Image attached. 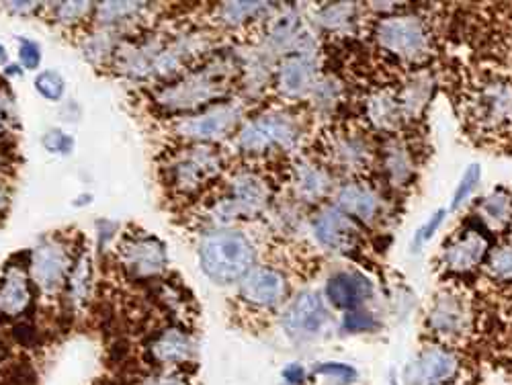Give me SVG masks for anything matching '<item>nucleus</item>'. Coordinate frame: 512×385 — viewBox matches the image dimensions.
<instances>
[{
    "instance_id": "obj_1",
    "label": "nucleus",
    "mask_w": 512,
    "mask_h": 385,
    "mask_svg": "<svg viewBox=\"0 0 512 385\" xmlns=\"http://www.w3.org/2000/svg\"><path fill=\"white\" fill-rule=\"evenodd\" d=\"M254 259V244L242 232L218 230L205 234L199 244V265L218 285L242 281L252 271Z\"/></svg>"
},
{
    "instance_id": "obj_2",
    "label": "nucleus",
    "mask_w": 512,
    "mask_h": 385,
    "mask_svg": "<svg viewBox=\"0 0 512 385\" xmlns=\"http://www.w3.org/2000/svg\"><path fill=\"white\" fill-rule=\"evenodd\" d=\"M230 74L232 66L228 62H211L162 89L158 93V105L168 111H191L211 105V101H218L228 93Z\"/></svg>"
},
{
    "instance_id": "obj_3",
    "label": "nucleus",
    "mask_w": 512,
    "mask_h": 385,
    "mask_svg": "<svg viewBox=\"0 0 512 385\" xmlns=\"http://www.w3.org/2000/svg\"><path fill=\"white\" fill-rule=\"evenodd\" d=\"M375 39L383 52L408 62L426 58L431 50V31L414 15L383 17L375 27Z\"/></svg>"
},
{
    "instance_id": "obj_4",
    "label": "nucleus",
    "mask_w": 512,
    "mask_h": 385,
    "mask_svg": "<svg viewBox=\"0 0 512 385\" xmlns=\"http://www.w3.org/2000/svg\"><path fill=\"white\" fill-rule=\"evenodd\" d=\"M300 142V125L287 113H267L248 121L238 134V148L248 156L291 150Z\"/></svg>"
},
{
    "instance_id": "obj_5",
    "label": "nucleus",
    "mask_w": 512,
    "mask_h": 385,
    "mask_svg": "<svg viewBox=\"0 0 512 385\" xmlns=\"http://www.w3.org/2000/svg\"><path fill=\"white\" fill-rule=\"evenodd\" d=\"M222 170V156L216 148L207 144H197L179 152L173 160L164 166L166 183L181 191L193 193L199 191L205 183L216 179Z\"/></svg>"
},
{
    "instance_id": "obj_6",
    "label": "nucleus",
    "mask_w": 512,
    "mask_h": 385,
    "mask_svg": "<svg viewBox=\"0 0 512 385\" xmlns=\"http://www.w3.org/2000/svg\"><path fill=\"white\" fill-rule=\"evenodd\" d=\"M240 119L242 109L236 103H216L197 115L181 119L177 123V136L197 144H209L232 134Z\"/></svg>"
},
{
    "instance_id": "obj_7",
    "label": "nucleus",
    "mask_w": 512,
    "mask_h": 385,
    "mask_svg": "<svg viewBox=\"0 0 512 385\" xmlns=\"http://www.w3.org/2000/svg\"><path fill=\"white\" fill-rule=\"evenodd\" d=\"M461 373L459 357L441 345H426L406 365L404 385H451Z\"/></svg>"
},
{
    "instance_id": "obj_8",
    "label": "nucleus",
    "mask_w": 512,
    "mask_h": 385,
    "mask_svg": "<svg viewBox=\"0 0 512 385\" xmlns=\"http://www.w3.org/2000/svg\"><path fill=\"white\" fill-rule=\"evenodd\" d=\"M330 314L324 299L316 291H304L297 295L285 310L281 324L285 334L295 342H308L318 338L328 326Z\"/></svg>"
},
{
    "instance_id": "obj_9",
    "label": "nucleus",
    "mask_w": 512,
    "mask_h": 385,
    "mask_svg": "<svg viewBox=\"0 0 512 385\" xmlns=\"http://www.w3.org/2000/svg\"><path fill=\"white\" fill-rule=\"evenodd\" d=\"M469 113L484 132H500L512 125V84L498 78L486 82L472 97Z\"/></svg>"
},
{
    "instance_id": "obj_10",
    "label": "nucleus",
    "mask_w": 512,
    "mask_h": 385,
    "mask_svg": "<svg viewBox=\"0 0 512 385\" xmlns=\"http://www.w3.org/2000/svg\"><path fill=\"white\" fill-rule=\"evenodd\" d=\"M426 326L445 342L461 340L472 330V310H469L467 299L457 291L439 293L429 308Z\"/></svg>"
},
{
    "instance_id": "obj_11",
    "label": "nucleus",
    "mask_w": 512,
    "mask_h": 385,
    "mask_svg": "<svg viewBox=\"0 0 512 385\" xmlns=\"http://www.w3.org/2000/svg\"><path fill=\"white\" fill-rule=\"evenodd\" d=\"M70 269L72 259L68 254V248L60 240H41V244L31 250L29 271L39 289H44L48 293L58 291L70 277Z\"/></svg>"
},
{
    "instance_id": "obj_12",
    "label": "nucleus",
    "mask_w": 512,
    "mask_h": 385,
    "mask_svg": "<svg viewBox=\"0 0 512 385\" xmlns=\"http://www.w3.org/2000/svg\"><path fill=\"white\" fill-rule=\"evenodd\" d=\"M119 256L123 269L138 279L160 275L168 265L166 248L154 236H136L125 240L121 244Z\"/></svg>"
},
{
    "instance_id": "obj_13",
    "label": "nucleus",
    "mask_w": 512,
    "mask_h": 385,
    "mask_svg": "<svg viewBox=\"0 0 512 385\" xmlns=\"http://www.w3.org/2000/svg\"><path fill=\"white\" fill-rule=\"evenodd\" d=\"M312 234L322 248L330 252H347L355 246L359 230L345 211L332 205L316 213L312 220Z\"/></svg>"
},
{
    "instance_id": "obj_14",
    "label": "nucleus",
    "mask_w": 512,
    "mask_h": 385,
    "mask_svg": "<svg viewBox=\"0 0 512 385\" xmlns=\"http://www.w3.org/2000/svg\"><path fill=\"white\" fill-rule=\"evenodd\" d=\"M240 295L254 308H275L287 295V279L273 267L252 269L240 281Z\"/></svg>"
},
{
    "instance_id": "obj_15",
    "label": "nucleus",
    "mask_w": 512,
    "mask_h": 385,
    "mask_svg": "<svg viewBox=\"0 0 512 385\" xmlns=\"http://www.w3.org/2000/svg\"><path fill=\"white\" fill-rule=\"evenodd\" d=\"M316 60L312 54H287L277 72L279 91L285 99H304L316 89Z\"/></svg>"
},
{
    "instance_id": "obj_16",
    "label": "nucleus",
    "mask_w": 512,
    "mask_h": 385,
    "mask_svg": "<svg viewBox=\"0 0 512 385\" xmlns=\"http://www.w3.org/2000/svg\"><path fill=\"white\" fill-rule=\"evenodd\" d=\"M371 297L373 283L359 271H338L326 283V299L338 310H361Z\"/></svg>"
},
{
    "instance_id": "obj_17",
    "label": "nucleus",
    "mask_w": 512,
    "mask_h": 385,
    "mask_svg": "<svg viewBox=\"0 0 512 385\" xmlns=\"http://www.w3.org/2000/svg\"><path fill=\"white\" fill-rule=\"evenodd\" d=\"M490 254V244L480 232H463L443 250V265L453 273H469L478 269Z\"/></svg>"
},
{
    "instance_id": "obj_18",
    "label": "nucleus",
    "mask_w": 512,
    "mask_h": 385,
    "mask_svg": "<svg viewBox=\"0 0 512 385\" xmlns=\"http://www.w3.org/2000/svg\"><path fill=\"white\" fill-rule=\"evenodd\" d=\"M269 185L265 183L263 177L256 173H250V170H244V173H238L232 183H230V197L228 201L234 205L238 218L246 216H259L267 209L269 203Z\"/></svg>"
},
{
    "instance_id": "obj_19",
    "label": "nucleus",
    "mask_w": 512,
    "mask_h": 385,
    "mask_svg": "<svg viewBox=\"0 0 512 385\" xmlns=\"http://www.w3.org/2000/svg\"><path fill=\"white\" fill-rule=\"evenodd\" d=\"M336 207L345 211L351 220L371 224L379 218L381 199L365 183H347L336 193Z\"/></svg>"
},
{
    "instance_id": "obj_20",
    "label": "nucleus",
    "mask_w": 512,
    "mask_h": 385,
    "mask_svg": "<svg viewBox=\"0 0 512 385\" xmlns=\"http://www.w3.org/2000/svg\"><path fill=\"white\" fill-rule=\"evenodd\" d=\"M148 351L158 367H179L193 357V340L181 328H166L152 340Z\"/></svg>"
},
{
    "instance_id": "obj_21",
    "label": "nucleus",
    "mask_w": 512,
    "mask_h": 385,
    "mask_svg": "<svg viewBox=\"0 0 512 385\" xmlns=\"http://www.w3.org/2000/svg\"><path fill=\"white\" fill-rule=\"evenodd\" d=\"M295 195L306 203H316L332 189V177L328 170L314 160H300L293 166Z\"/></svg>"
},
{
    "instance_id": "obj_22",
    "label": "nucleus",
    "mask_w": 512,
    "mask_h": 385,
    "mask_svg": "<svg viewBox=\"0 0 512 385\" xmlns=\"http://www.w3.org/2000/svg\"><path fill=\"white\" fill-rule=\"evenodd\" d=\"M31 304V287L27 275L11 267L0 281V316L15 318L21 316Z\"/></svg>"
},
{
    "instance_id": "obj_23",
    "label": "nucleus",
    "mask_w": 512,
    "mask_h": 385,
    "mask_svg": "<svg viewBox=\"0 0 512 385\" xmlns=\"http://www.w3.org/2000/svg\"><path fill=\"white\" fill-rule=\"evenodd\" d=\"M330 160L345 170H361L369 164L371 152L367 142L357 134H336L330 144Z\"/></svg>"
},
{
    "instance_id": "obj_24",
    "label": "nucleus",
    "mask_w": 512,
    "mask_h": 385,
    "mask_svg": "<svg viewBox=\"0 0 512 385\" xmlns=\"http://www.w3.org/2000/svg\"><path fill=\"white\" fill-rule=\"evenodd\" d=\"M383 170L394 187H406L414 177V162L410 150L394 140L383 150Z\"/></svg>"
},
{
    "instance_id": "obj_25",
    "label": "nucleus",
    "mask_w": 512,
    "mask_h": 385,
    "mask_svg": "<svg viewBox=\"0 0 512 385\" xmlns=\"http://www.w3.org/2000/svg\"><path fill=\"white\" fill-rule=\"evenodd\" d=\"M367 115L379 130H396L404 119L398 95H392L388 91H379L367 101Z\"/></svg>"
},
{
    "instance_id": "obj_26",
    "label": "nucleus",
    "mask_w": 512,
    "mask_h": 385,
    "mask_svg": "<svg viewBox=\"0 0 512 385\" xmlns=\"http://www.w3.org/2000/svg\"><path fill=\"white\" fill-rule=\"evenodd\" d=\"M431 87L433 80L426 74H418L406 84L404 91L398 95L404 117H416L424 109L426 101L431 97Z\"/></svg>"
},
{
    "instance_id": "obj_27",
    "label": "nucleus",
    "mask_w": 512,
    "mask_h": 385,
    "mask_svg": "<svg viewBox=\"0 0 512 385\" xmlns=\"http://www.w3.org/2000/svg\"><path fill=\"white\" fill-rule=\"evenodd\" d=\"M480 213H482V220L484 222L500 228L512 216V201H510V197L506 193L496 191V193L488 195L486 199H482Z\"/></svg>"
},
{
    "instance_id": "obj_28",
    "label": "nucleus",
    "mask_w": 512,
    "mask_h": 385,
    "mask_svg": "<svg viewBox=\"0 0 512 385\" xmlns=\"http://www.w3.org/2000/svg\"><path fill=\"white\" fill-rule=\"evenodd\" d=\"M269 9L271 7L267 3H224L220 7V19L230 27H238L267 13Z\"/></svg>"
},
{
    "instance_id": "obj_29",
    "label": "nucleus",
    "mask_w": 512,
    "mask_h": 385,
    "mask_svg": "<svg viewBox=\"0 0 512 385\" xmlns=\"http://www.w3.org/2000/svg\"><path fill=\"white\" fill-rule=\"evenodd\" d=\"M312 373L316 377H324L328 381H332L334 385H353L359 379V371L343 361H322L316 363Z\"/></svg>"
},
{
    "instance_id": "obj_30",
    "label": "nucleus",
    "mask_w": 512,
    "mask_h": 385,
    "mask_svg": "<svg viewBox=\"0 0 512 385\" xmlns=\"http://www.w3.org/2000/svg\"><path fill=\"white\" fill-rule=\"evenodd\" d=\"M355 19V5L353 3H336L326 5L318 11L316 23L326 29H343Z\"/></svg>"
},
{
    "instance_id": "obj_31",
    "label": "nucleus",
    "mask_w": 512,
    "mask_h": 385,
    "mask_svg": "<svg viewBox=\"0 0 512 385\" xmlns=\"http://www.w3.org/2000/svg\"><path fill=\"white\" fill-rule=\"evenodd\" d=\"M482 183V166L480 164H469L465 168L463 177L459 179L455 193H453V201H451V209H459L467 203V199L476 193V189Z\"/></svg>"
},
{
    "instance_id": "obj_32",
    "label": "nucleus",
    "mask_w": 512,
    "mask_h": 385,
    "mask_svg": "<svg viewBox=\"0 0 512 385\" xmlns=\"http://www.w3.org/2000/svg\"><path fill=\"white\" fill-rule=\"evenodd\" d=\"M35 91L46 101L58 103L66 93V80L56 70H44V72H39L35 78Z\"/></svg>"
},
{
    "instance_id": "obj_33",
    "label": "nucleus",
    "mask_w": 512,
    "mask_h": 385,
    "mask_svg": "<svg viewBox=\"0 0 512 385\" xmlns=\"http://www.w3.org/2000/svg\"><path fill=\"white\" fill-rule=\"evenodd\" d=\"M89 283H91V259H89L87 254H82L80 259L76 261V265H74V271L68 277L70 293L74 295L76 302H82V299H87Z\"/></svg>"
},
{
    "instance_id": "obj_34",
    "label": "nucleus",
    "mask_w": 512,
    "mask_h": 385,
    "mask_svg": "<svg viewBox=\"0 0 512 385\" xmlns=\"http://www.w3.org/2000/svg\"><path fill=\"white\" fill-rule=\"evenodd\" d=\"M488 273L498 281L512 283V246H500L488 254Z\"/></svg>"
},
{
    "instance_id": "obj_35",
    "label": "nucleus",
    "mask_w": 512,
    "mask_h": 385,
    "mask_svg": "<svg viewBox=\"0 0 512 385\" xmlns=\"http://www.w3.org/2000/svg\"><path fill=\"white\" fill-rule=\"evenodd\" d=\"M340 328H343V332L347 334H365V332L377 330L379 322L375 320L373 314L365 310H353V312H345Z\"/></svg>"
},
{
    "instance_id": "obj_36",
    "label": "nucleus",
    "mask_w": 512,
    "mask_h": 385,
    "mask_svg": "<svg viewBox=\"0 0 512 385\" xmlns=\"http://www.w3.org/2000/svg\"><path fill=\"white\" fill-rule=\"evenodd\" d=\"M445 218H447V209H437L435 213H431V218L426 220V222L418 228V232L414 234V240H412V250H414V252H420V248H422L426 242L435 238V234H437L439 228L443 226Z\"/></svg>"
},
{
    "instance_id": "obj_37",
    "label": "nucleus",
    "mask_w": 512,
    "mask_h": 385,
    "mask_svg": "<svg viewBox=\"0 0 512 385\" xmlns=\"http://www.w3.org/2000/svg\"><path fill=\"white\" fill-rule=\"evenodd\" d=\"M140 9H144V3H105L99 7V17L101 23H117L136 15Z\"/></svg>"
},
{
    "instance_id": "obj_38",
    "label": "nucleus",
    "mask_w": 512,
    "mask_h": 385,
    "mask_svg": "<svg viewBox=\"0 0 512 385\" xmlns=\"http://www.w3.org/2000/svg\"><path fill=\"white\" fill-rule=\"evenodd\" d=\"M93 9V3H60V7L56 9V17L60 23L72 25L82 21Z\"/></svg>"
},
{
    "instance_id": "obj_39",
    "label": "nucleus",
    "mask_w": 512,
    "mask_h": 385,
    "mask_svg": "<svg viewBox=\"0 0 512 385\" xmlns=\"http://www.w3.org/2000/svg\"><path fill=\"white\" fill-rule=\"evenodd\" d=\"M19 62L27 70H37L41 64V50L35 41L21 37L19 39Z\"/></svg>"
},
{
    "instance_id": "obj_40",
    "label": "nucleus",
    "mask_w": 512,
    "mask_h": 385,
    "mask_svg": "<svg viewBox=\"0 0 512 385\" xmlns=\"http://www.w3.org/2000/svg\"><path fill=\"white\" fill-rule=\"evenodd\" d=\"M44 146H46L50 152L70 154L72 148H74V140H72L70 136H66L64 132H60V130H50V132L44 136Z\"/></svg>"
},
{
    "instance_id": "obj_41",
    "label": "nucleus",
    "mask_w": 512,
    "mask_h": 385,
    "mask_svg": "<svg viewBox=\"0 0 512 385\" xmlns=\"http://www.w3.org/2000/svg\"><path fill=\"white\" fill-rule=\"evenodd\" d=\"M144 385H189V379L177 371H168V369H162L154 375H150Z\"/></svg>"
},
{
    "instance_id": "obj_42",
    "label": "nucleus",
    "mask_w": 512,
    "mask_h": 385,
    "mask_svg": "<svg viewBox=\"0 0 512 385\" xmlns=\"http://www.w3.org/2000/svg\"><path fill=\"white\" fill-rule=\"evenodd\" d=\"M283 385H306L308 381V369L302 363H289L281 371Z\"/></svg>"
},
{
    "instance_id": "obj_43",
    "label": "nucleus",
    "mask_w": 512,
    "mask_h": 385,
    "mask_svg": "<svg viewBox=\"0 0 512 385\" xmlns=\"http://www.w3.org/2000/svg\"><path fill=\"white\" fill-rule=\"evenodd\" d=\"M9 123H11V103L0 95V136H5Z\"/></svg>"
},
{
    "instance_id": "obj_44",
    "label": "nucleus",
    "mask_w": 512,
    "mask_h": 385,
    "mask_svg": "<svg viewBox=\"0 0 512 385\" xmlns=\"http://www.w3.org/2000/svg\"><path fill=\"white\" fill-rule=\"evenodd\" d=\"M37 7H39L37 3H7V9L13 11V13H19V15L33 13Z\"/></svg>"
},
{
    "instance_id": "obj_45",
    "label": "nucleus",
    "mask_w": 512,
    "mask_h": 385,
    "mask_svg": "<svg viewBox=\"0 0 512 385\" xmlns=\"http://www.w3.org/2000/svg\"><path fill=\"white\" fill-rule=\"evenodd\" d=\"M7 203H9V193H7V189L3 185H0V211L7 207Z\"/></svg>"
},
{
    "instance_id": "obj_46",
    "label": "nucleus",
    "mask_w": 512,
    "mask_h": 385,
    "mask_svg": "<svg viewBox=\"0 0 512 385\" xmlns=\"http://www.w3.org/2000/svg\"><path fill=\"white\" fill-rule=\"evenodd\" d=\"M7 58H9V56H7V48H5L3 44H0V64H5Z\"/></svg>"
},
{
    "instance_id": "obj_47",
    "label": "nucleus",
    "mask_w": 512,
    "mask_h": 385,
    "mask_svg": "<svg viewBox=\"0 0 512 385\" xmlns=\"http://www.w3.org/2000/svg\"><path fill=\"white\" fill-rule=\"evenodd\" d=\"M390 385H400V383H398V379H396V377H394V375H392V377H390Z\"/></svg>"
}]
</instances>
